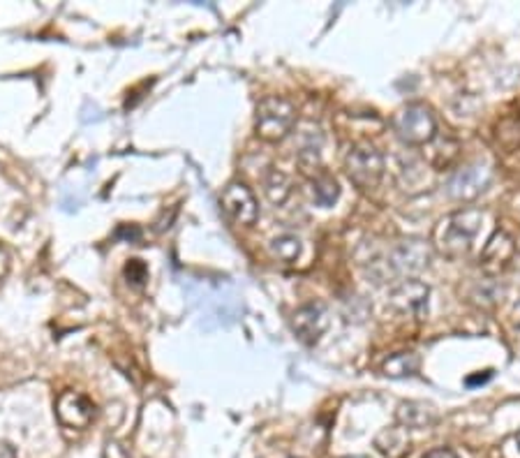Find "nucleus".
Returning a JSON list of instances; mask_svg holds the SVG:
<instances>
[{
  "label": "nucleus",
  "mask_w": 520,
  "mask_h": 458,
  "mask_svg": "<svg viewBox=\"0 0 520 458\" xmlns=\"http://www.w3.org/2000/svg\"><path fill=\"white\" fill-rule=\"evenodd\" d=\"M483 213L479 209H465L447 215L435 229V244L444 257L460 260L472 250L476 234L481 232Z\"/></svg>",
  "instance_id": "nucleus-1"
},
{
  "label": "nucleus",
  "mask_w": 520,
  "mask_h": 458,
  "mask_svg": "<svg viewBox=\"0 0 520 458\" xmlns=\"http://www.w3.org/2000/svg\"><path fill=\"white\" fill-rule=\"evenodd\" d=\"M296 123V107L285 97H264L257 104L255 113V130L264 142H283L285 137L292 132Z\"/></svg>",
  "instance_id": "nucleus-2"
},
{
  "label": "nucleus",
  "mask_w": 520,
  "mask_h": 458,
  "mask_svg": "<svg viewBox=\"0 0 520 458\" xmlns=\"http://www.w3.org/2000/svg\"><path fill=\"white\" fill-rule=\"evenodd\" d=\"M391 125L398 139L408 146H428L437 137L435 116L425 104H418V102L398 109Z\"/></svg>",
  "instance_id": "nucleus-3"
},
{
  "label": "nucleus",
  "mask_w": 520,
  "mask_h": 458,
  "mask_svg": "<svg viewBox=\"0 0 520 458\" xmlns=\"http://www.w3.org/2000/svg\"><path fill=\"white\" fill-rule=\"evenodd\" d=\"M345 170L359 190H375L384 176V155L370 144H357L347 153Z\"/></svg>",
  "instance_id": "nucleus-4"
},
{
  "label": "nucleus",
  "mask_w": 520,
  "mask_h": 458,
  "mask_svg": "<svg viewBox=\"0 0 520 458\" xmlns=\"http://www.w3.org/2000/svg\"><path fill=\"white\" fill-rule=\"evenodd\" d=\"M433 260V250L425 241L421 238H408V241H400L396 248L389 253V273L398 278H412L418 276L421 271H425Z\"/></svg>",
  "instance_id": "nucleus-5"
},
{
  "label": "nucleus",
  "mask_w": 520,
  "mask_h": 458,
  "mask_svg": "<svg viewBox=\"0 0 520 458\" xmlns=\"http://www.w3.org/2000/svg\"><path fill=\"white\" fill-rule=\"evenodd\" d=\"M492 179V170L488 164H467L463 170H458L447 181V193L449 197L456 199V202H472V199L479 197L483 190L488 187Z\"/></svg>",
  "instance_id": "nucleus-6"
},
{
  "label": "nucleus",
  "mask_w": 520,
  "mask_h": 458,
  "mask_svg": "<svg viewBox=\"0 0 520 458\" xmlns=\"http://www.w3.org/2000/svg\"><path fill=\"white\" fill-rule=\"evenodd\" d=\"M222 211L232 218L236 225L252 227L260 218V204H257L255 195L245 183H229L222 193Z\"/></svg>",
  "instance_id": "nucleus-7"
},
{
  "label": "nucleus",
  "mask_w": 520,
  "mask_h": 458,
  "mask_svg": "<svg viewBox=\"0 0 520 458\" xmlns=\"http://www.w3.org/2000/svg\"><path fill=\"white\" fill-rule=\"evenodd\" d=\"M56 417L65 429L84 430L95 419V405L79 391H62L56 401Z\"/></svg>",
  "instance_id": "nucleus-8"
},
{
  "label": "nucleus",
  "mask_w": 520,
  "mask_h": 458,
  "mask_svg": "<svg viewBox=\"0 0 520 458\" xmlns=\"http://www.w3.org/2000/svg\"><path fill=\"white\" fill-rule=\"evenodd\" d=\"M428 285L421 280H400L396 287L389 292V305L400 315H424L428 311Z\"/></svg>",
  "instance_id": "nucleus-9"
},
{
  "label": "nucleus",
  "mask_w": 520,
  "mask_h": 458,
  "mask_svg": "<svg viewBox=\"0 0 520 458\" xmlns=\"http://www.w3.org/2000/svg\"><path fill=\"white\" fill-rule=\"evenodd\" d=\"M292 329L299 336V340L315 346L328 329V311L324 304H306L292 317Z\"/></svg>",
  "instance_id": "nucleus-10"
},
{
  "label": "nucleus",
  "mask_w": 520,
  "mask_h": 458,
  "mask_svg": "<svg viewBox=\"0 0 520 458\" xmlns=\"http://www.w3.org/2000/svg\"><path fill=\"white\" fill-rule=\"evenodd\" d=\"M514 250H516L514 238H511L509 234L498 232L491 238V241H488L483 253H481L479 266L486 273H499L504 266L509 264L511 257H514Z\"/></svg>",
  "instance_id": "nucleus-11"
},
{
  "label": "nucleus",
  "mask_w": 520,
  "mask_h": 458,
  "mask_svg": "<svg viewBox=\"0 0 520 458\" xmlns=\"http://www.w3.org/2000/svg\"><path fill=\"white\" fill-rule=\"evenodd\" d=\"M396 417H398V424H400L405 430L408 429L421 430V429H430V426L435 424L437 410L430 405V403L408 401L398 405Z\"/></svg>",
  "instance_id": "nucleus-12"
},
{
  "label": "nucleus",
  "mask_w": 520,
  "mask_h": 458,
  "mask_svg": "<svg viewBox=\"0 0 520 458\" xmlns=\"http://www.w3.org/2000/svg\"><path fill=\"white\" fill-rule=\"evenodd\" d=\"M408 445H409L408 430L402 429V426L384 429L377 437H375V447H377L379 452L384 454V456H389V458L402 456V454L408 452Z\"/></svg>",
  "instance_id": "nucleus-13"
},
{
  "label": "nucleus",
  "mask_w": 520,
  "mask_h": 458,
  "mask_svg": "<svg viewBox=\"0 0 520 458\" xmlns=\"http://www.w3.org/2000/svg\"><path fill=\"white\" fill-rule=\"evenodd\" d=\"M418 363H421V359L414 352H396V354H391L386 359L384 366H382V373L393 379L409 378V375L418 371Z\"/></svg>",
  "instance_id": "nucleus-14"
},
{
  "label": "nucleus",
  "mask_w": 520,
  "mask_h": 458,
  "mask_svg": "<svg viewBox=\"0 0 520 458\" xmlns=\"http://www.w3.org/2000/svg\"><path fill=\"white\" fill-rule=\"evenodd\" d=\"M264 193L268 197V202L280 206L289 199L292 195V181H289V176L280 170H268L264 179Z\"/></svg>",
  "instance_id": "nucleus-15"
},
{
  "label": "nucleus",
  "mask_w": 520,
  "mask_h": 458,
  "mask_svg": "<svg viewBox=\"0 0 520 458\" xmlns=\"http://www.w3.org/2000/svg\"><path fill=\"white\" fill-rule=\"evenodd\" d=\"M312 197L319 206H334L340 197V186L334 176L322 174L312 181Z\"/></svg>",
  "instance_id": "nucleus-16"
},
{
  "label": "nucleus",
  "mask_w": 520,
  "mask_h": 458,
  "mask_svg": "<svg viewBox=\"0 0 520 458\" xmlns=\"http://www.w3.org/2000/svg\"><path fill=\"white\" fill-rule=\"evenodd\" d=\"M271 253L276 254L280 262H287V264H292V262L299 260V254H301L299 237H294V234H283V237L273 238Z\"/></svg>",
  "instance_id": "nucleus-17"
},
{
  "label": "nucleus",
  "mask_w": 520,
  "mask_h": 458,
  "mask_svg": "<svg viewBox=\"0 0 520 458\" xmlns=\"http://www.w3.org/2000/svg\"><path fill=\"white\" fill-rule=\"evenodd\" d=\"M125 278H128V283H132L135 287H142L148 280L146 264H144L142 260H130L128 266H125Z\"/></svg>",
  "instance_id": "nucleus-18"
},
{
  "label": "nucleus",
  "mask_w": 520,
  "mask_h": 458,
  "mask_svg": "<svg viewBox=\"0 0 520 458\" xmlns=\"http://www.w3.org/2000/svg\"><path fill=\"white\" fill-rule=\"evenodd\" d=\"M103 458H130V452H128V447L120 440H109L104 445Z\"/></svg>",
  "instance_id": "nucleus-19"
},
{
  "label": "nucleus",
  "mask_w": 520,
  "mask_h": 458,
  "mask_svg": "<svg viewBox=\"0 0 520 458\" xmlns=\"http://www.w3.org/2000/svg\"><path fill=\"white\" fill-rule=\"evenodd\" d=\"M7 271H10V254L5 253V248L0 246V285L7 278Z\"/></svg>",
  "instance_id": "nucleus-20"
},
{
  "label": "nucleus",
  "mask_w": 520,
  "mask_h": 458,
  "mask_svg": "<svg viewBox=\"0 0 520 458\" xmlns=\"http://www.w3.org/2000/svg\"><path fill=\"white\" fill-rule=\"evenodd\" d=\"M424 458H458V454L456 452H451V449H433V452H428L425 454Z\"/></svg>",
  "instance_id": "nucleus-21"
},
{
  "label": "nucleus",
  "mask_w": 520,
  "mask_h": 458,
  "mask_svg": "<svg viewBox=\"0 0 520 458\" xmlns=\"http://www.w3.org/2000/svg\"><path fill=\"white\" fill-rule=\"evenodd\" d=\"M0 458H17V456H14V449L7 447V445H0Z\"/></svg>",
  "instance_id": "nucleus-22"
},
{
  "label": "nucleus",
  "mask_w": 520,
  "mask_h": 458,
  "mask_svg": "<svg viewBox=\"0 0 520 458\" xmlns=\"http://www.w3.org/2000/svg\"><path fill=\"white\" fill-rule=\"evenodd\" d=\"M491 378V373L486 371V375H476V378H467V385H476V382H486Z\"/></svg>",
  "instance_id": "nucleus-23"
},
{
  "label": "nucleus",
  "mask_w": 520,
  "mask_h": 458,
  "mask_svg": "<svg viewBox=\"0 0 520 458\" xmlns=\"http://www.w3.org/2000/svg\"><path fill=\"white\" fill-rule=\"evenodd\" d=\"M514 322L520 327V304L516 305V311H514Z\"/></svg>",
  "instance_id": "nucleus-24"
},
{
  "label": "nucleus",
  "mask_w": 520,
  "mask_h": 458,
  "mask_svg": "<svg viewBox=\"0 0 520 458\" xmlns=\"http://www.w3.org/2000/svg\"><path fill=\"white\" fill-rule=\"evenodd\" d=\"M518 447H520V433H518Z\"/></svg>",
  "instance_id": "nucleus-25"
}]
</instances>
